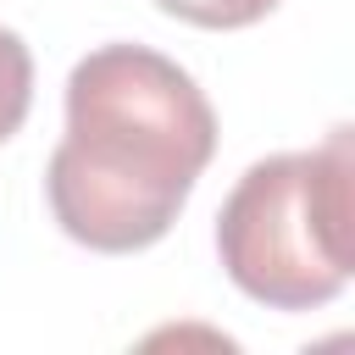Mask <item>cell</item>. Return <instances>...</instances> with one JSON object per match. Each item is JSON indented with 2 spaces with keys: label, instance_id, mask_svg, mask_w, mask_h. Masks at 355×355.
<instances>
[{
  "label": "cell",
  "instance_id": "cell-2",
  "mask_svg": "<svg viewBox=\"0 0 355 355\" xmlns=\"http://www.w3.org/2000/svg\"><path fill=\"white\" fill-rule=\"evenodd\" d=\"M216 250L250 300L272 311L327 305L355 266L349 128H333L322 150L255 161L216 216Z\"/></svg>",
  "mask_w": 355,
  "mask_h": 355
},
{
  "label": "cell",
  "instance_id": "cell-3",
  "mask_svg": "<svg viewBox=\"0 0 355 355\" xmlns=\"http://www.w3.org/2000/svg\"><path fill=\"white\" fill-rule=\"evenodd\" d=\"M28 105H33V55L11 28H0V144L22 128Z\"/></svg>",
  "mask_w": 355,
  "mask_h": 355
},
{
  "label": "cell",
  "instance_id": "cell-1",
  "mask_svg": "<svg viewBox=\"0 0 355 355\" xmlns=\"http://www.w3.org/2000/svg\"><path fill=\"white\" fill-rule=\"evenodd\" d=\"M211 155L216 111L200 83L150 44H100L67 72L44 194L67 239L128 255L166 239Z\"/></svg>",
  "mask_w": 355,
  "mask_h": 355
},
{
  "label": "cell",
  "instance_id": "cell-4",
  "mask_svg": "<svg viewBox=\"0 0 355 355\" xmlns=\"http://www.w3.org/2000/svg\"><path fill=\"white\" fill-rule=\"evenodd\" d=\"M166 17H183L194 28H250L261 22L277 0H155Z\"/></svg>",
  "mask_w": 355,
  "mask_h": 355
}]
</instances>
